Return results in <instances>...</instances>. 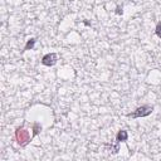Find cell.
I'll list each match as a JSON object with an SVG mask.
<instances>
[{"label":"cell","instance_id":"8992f818","mask_svg":"<svg viewBox=\"0 0 161 161\" xmlns=\"http://www.w3.org/2000/svg\"><path fill=\"white\" fill-rule=\"evenodd\" d=\"M106 147H108V150H110V152H112V154H117L120 151V145H119V142H117L115 146H112V145H104Z\"/></svg>","mask_w":161,"mask_h":161},{"label":"cell","instance_id":"9c48e42d","mask_svg":"<svg viewBox=\"0 0 161 161\" xmlns=\"http://www.w3.org/2000/svg\"><path fill=\"white\" fill-rule=\"evenodd\" d=\"M122 13H123L122 12V6H117L116 8V14L117 15H122Z\"/></svg>","mask_w":161,"mask_h":161},{"label":"cell","instance_id":"ba28073f","mask_svg":"<svg viewBox=\"0 0 161 161\" xmlns=\"http://www.w3.org/2000/svg\"><path fill=\"white\" fill-rule=\"evenodd\" d=\"M155 33H156V35L161 39V21L160 23H157L156 24V28H155Z\"/></svg>","mask_w":161,"mask_h":161},{"label":"cell","instance_id":"52a82bcc","mask_svg":"<svg viewBox=\"0 0 161 161\" xmlns=\"http://www.w3.org/2000/svg\"><path fill=\"white\" fill-rule=\"evenodd\" d=\"M40 131H42V126L39 123H34L33 125V136H37Z\"/></svg>","mask_w":161,"mask_h":161},{"label":"cell","instance_id":"7a4b0ae2","mask_svg":"<svg viewBox=\"0 0 161 161\" xmlns=\"http://www.w3.org/2000/svg\"><path fill=\"white\" fill-rule=\"evenodd\" d=\"M15 138H16V142L20 146H27L30 142L29 131L25 130L24 127H18L16 130H15Z\"/></svg>","mask_w":161,"mask_h":161},{"label":"cell","instance_id":"6da1fadb","mask_svg":"<svg viewBox=\"0 0 161 161\" xmlns=\"http://www.w3.org/2000/svg\"><path fill=\"white\" fill-rule=\"evenodd\" d=\"M154 111V107L152 106H148V104H144L141 107H138L136 108L132 113H128L127 116L130 117V119H140V117H147L152 113Z\"/></svg>","mask_w":161,"mask_h":161},{"label":"cell","instance_id":"3957f363","mask_svg":"<svg viewBox=\"0 0 161 161\" xmlns=\"http://www.w3.org/2000/svg\"><path fill=\"white\" fill-rule=\"evenodd\" d=\"M57 60H58L57 53H48V54H46L42 58V64L43 66H47V67H52L57 63Z\"/></svg>","mask_w":161,"mask_h":161},{"label":"cell","instance_id":"5b68a950","mask_svg":"<svg viewBox=\"0 0 161 161\" xmlns=\"http://www.w3.org/2000/svg\"><path fill=\"white\" fill-rule=\"evenodd\" d=\"M35 38H30L28 42H27V44L24 47V50H30V49H33L34 48V44H35Z\"/></svg>","mask_w":161,"mask_h":161},{"label":"cell","instance_id":"277c9868","mask_svg":"<svg viewBox=\"0 0 161 161\" xmlns=\"http://www.w3.org/2000/svg\"><path fill=\"white\" fill-rule=\"evenodd\" d=\"M127 138H128V134L126 130H120L119 132H117L116 135V141L117 142H126L127 141Z\"/></svg>","mask_w":161,"mask_h":161}]
</instances>
